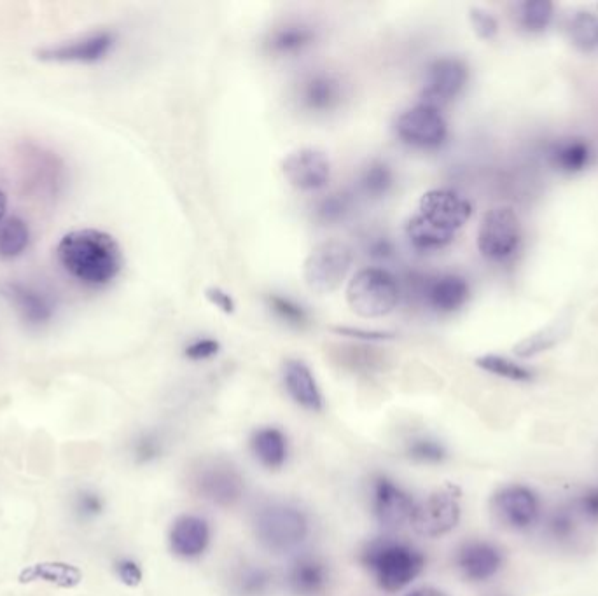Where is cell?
I'll return each instance as SVG.
<instances>
[{"instance_id": "cell-23", "label": "cell", "mask_w": 598, "mask_h": 596, "mask_svg": "<svg viewBox=\"0 0 598 596\" xmlns=\"http://www.w3.org/2000/svg\"><path fill=\"white\" fill-rule=\"evenodd\" d=\"M287 584L294 595H320L326 591L329 584V569L319 558L303 556L291 565L287 572Z\"/></svg>"}, {"instance_id": "cell-46", "label": "cell", "mask_w": 598, "mask_h": 596, "mask_svg": "<svg viewBox=\"0 0 598 596\" xmlns=\"http://www.w3.org/2000/svg\"><path fill=\"white\" fill-rule=\"evenodd\" d=\"M79 511L83 516H97L102 511V500L95 493H83L79 497Z\"/></svg>"}, {"instance_id": "cell-22", "label": "cell", "mask_w": 598, "mask_h": 596, "mask_svg": "<svg viewBox=\"0 0 598 596\" xmlns=\"http://www.w3.org/2000/svg\"><path fill=\"white\" fill-rule=\"evenodd\" d=\"M284 385L287 394L298 406L308 411H322L324 397L308 364L299 359H289L284 364Z\"/></svg>"}, {"instance_id": "cell-28", "label": "cell", "mask_w": 598, "mask_h": 596, "mask_svg": "<svg viewBox=\"0 0 598 596\" xmlns=\"http://www.w3.org/2000/svg\"><path fill=\"white\" fill-rule=\"evenodd\" d=\"M553 163L558 170L565 174H576L585 170L592 160V149L586 144L585 140L571 139L558 144L553 153H551Z\"/></svg>"}, {"instance_id": "cell-12", "label": "cell", "mask_w": 598, "mask_h": 596, "mask_svg": "<svg viewBox=\"0 0 598 596\" xmlns=\"http://www.w3.org/2000/svg\"><path fill=\"white\" fill-rule=\"evenodd\" d=\"M460 516L459 497L452 490H441L415 504L410 523L418 535L436 539L450 534L459 525Z\"/></svg>"}, {"instance_id": "cell-4", "label": "cell", "mask_w": 598, "mask_h": 596, "mask_svg": "<svg viewBox=\"0 0 598 596\" xmlns=\"http://www.w3.org/2000/svg\"><path fill=\"white\" fill-rule=\"evenodd\" d=\"M347 305L362 319H382L401 301V284L385 266H366L355 271L345 291Z\"/></svg>"}, {"instance_id": "cell-32", "label": "cell", "mask_w": 598, "mask_h": 596, "mask_svg": "<svg viewBox=\"0 0 598 596\" xmlns=\"http://www.w3.org/2000/svg\"><path fill=\"white\" fill-rule=\"evenodd\" d=\"M518 18L529 32H543L553 18V4L548 0H529L518 9Z\"/></svg>"}, {"instance_id": "cell-6", "label": "cell", "mask_w": 598, "mask_h": 596, "mask_svg": "<svg viewBox=\"0 0 598 596\" xmlns=\"http://www.w3.org/2000/svg\"><path fill=\"white\" fill-rule=\"evenodd\" d=\"M258 541L275 555L291 553L308 535V520L298 507L272 504L263 507L254 520Z\"/></svg>"}, {"instance_id": "cell-15", "label": "cell", "mask_w": 598, "mask_h": 596, "mask_svg": "<svg viewBox=\"0 0 598 596\" xmlns=\"http://www.w3.org/2000/svg\"><path fill=\"white\" fill-rule=\"evenodd\" d=\"M118 37L112 30H98L77 37L74 41L60 42L42 48L35 53L42 62L51 63H98L111 55Z\"/></svg>"}, {"instance_id": "cell-30", "label": "cell", "mask_w": 598, "mask_h": 596, "mask_svg": "<svg viewBox=\"0 0 598 596\" xmlns=\"http://www.w3.org/2000/svg\"><path fill=\"white\" fill-rule=\"evenodd\" d=\"M476 366L490 375L499 376L509 382L527 383L532 382V378H534L532 369L525 368L522 364L511 361L508 357H502V355H481L476 359Z\"/></svg>"}, {"instance_id": "cell-20", "label": "cell", "mask_w": 598, "mask_h": 596, "mask_svg": "<svg viewBox=\"0 0 598 596\" xmlns=\"http://www.w3.org/2000/svg\"><path fill=\"white\" fill-rule=\"evenodd\" d=\"M4 292L7 298L13 301L21 319L25 320L28 326L41 327L53 319L56 310L55 301L46 292L18 282L7 284Z\"/></svg>"}, {"instance_id": "cell-21", "label": "cell", "mask_w": 598, "mask_h": 596, "mask_svg": "<svg viewBox=\"0 0 598 596\" xmlns=\"http://www.w3.org/2000/svg\"><path fill=\"white\" fill-rule=\"evenodd\" d=\"M210 542L209 523L193 514H184L174 521L170 530V548L174 555L193 560L205 553Z\"/></svg>"}, {"instance_id": "cell-34", "label": "cell", "mask_w": 598, "mask_h": 596, "mask_svg": "<svg viewBox=\"0 0 598 596\" xmlns=\"http://www.w3.org/2000/svg\"><path fill=\"white\" fill-rule=\"evenodd\" d=\"M406 453L411 460L415 462H422V464H441L448 458V451L445 446L439 443L438 439H432V437H418L413 439Z\"/></svg>"}, {"instance_id": "cell-42", "label": "cell", "mask_w": 598, "mask_h": 596, "mask_svg": "<svg viewBox=\"0 0 598 596\" xmlns=\"http://www.w3.org/2000/svg\"><path fill=\"white\" fill-rule=\"evenodd\" d=\"M205 296L209 299L212 305L219 308L221 312L224 313H233L235 312V301L231 298L228 292L223 291L221 287H209L207 291H205Z\"/></svg>"}, {"instance_id": "cell-36", "label": "cell", "mask_w": 598, "mask_h": 596, "mask_svg": "<svg viewBox=\"0 0 598 596\" xmlns=\"http://www.w3.org/2000/svg\"><path fill=\"white\" fill-rule=\"evenodd\" d=\"M574 513L579 521H585L590 525H598V485H590L583 488L571 502Z\"/></svg>"}, {"instance_id": "cell-33", "label": "cell", "mask_w": 598, "mask_h": 596, "mask_svg": "<svg viewBox=\"0 0 598 596\" xmlns=\"http://www.w3.org/2000/svg\"><path fill=\"white\" fill-rule=\"evenodd\" d=\"M571 35L574 44L583 51L598 48V16L592 13H579L572 20Z\"/></svg>"}, {"instance_id": "cell-47", "label": "cell", "mask_w": 598, "mask_h": 596, "mask_svg": "<svg viewBox=\"0 0 598 596\" xmlns=\"http://www.w3.org/2000/svg\"><path fill=\"white\" fill-rule=\"evenodd\" d=\"M406 596H448L445 591L436 590V588H418V590L411 591Z\"/></svg>"}, {"instance_id": "cell-31", "label": "cell", "mask_w": 598, "mask_h": 596, "mask_svg": "<svg viewBox=\"0 0 598 596\" xmlns=\"http://www.w3.org/2000/svg\"><path fill=\"white\" fill-rule=\"evenodd\" d=\"M268 306L282 322H286L287 326L305 327L310 322V313L305 306L298 303L296 299L284 296V294H277L273 292L268 298Z\"/></svg>"}, {"instance_id": "cell-1", "label": "cell", "mask_w": 598, "mask_h": 596, "mask_svg": "<svg viewBox=\"0 0 598 596\" xmlns=\"http://www.w3.org/2000/svg\"><path fill=\"white\" fill-rule=\"evenodd\" d=\"M473 215V205L453 189H429L404 224V235L418 252H439L452 245Z\"/></svg>"}, {"instance_id": "cell-45", "label": "cell", "mask_w": 598, "mask_h": 596, "mask_svg": "<svg viewBox=\"0 0 598 596\" xmlns=\"http://www.w3.org/2000/svg\"><path fill=\"white\" fill-rule=\"evenodd\" d=\"M160 455V443L154 437H144L137 444V458L140 462H149Z\"/></svg>"}, {"instance_id": "cell-27", "label": "cell", "mask_w": 598, "mask_h": 596, "mask_svg": "<svg viewBox=\"0 0 598 596\" xmlns=\"http://www.w3.org/2000/svg\"><path fill=\"white\" fill-rule=\"evenodd\" d=\"M544 534L555 544H571L578 535L579 518L571 504L558 506L551 513L544 514Z\"/></svg>"}, {"instance_id": "cell-5", "label": "cell", "mask_w": 598, "mask_h": 596, "mask_svg": "<svg viewBox=\"0 0 598 596\" xmlns=\"http://www.w3.org/2000/svg\"><path fill=\"white\" fill-rule=\"evenodd\" d=\"M354 264V250L341 240L317 243L303 263V280L310 291L331 294L347 280Z\"/></svg>"}, {"instance_id": "cell-18", "label": "cell", "mask_w": 598, "mask_h": 596, "mask_svg": "<svg viewBox=\"0 0 598 596\" xmlns=\"http://www.w3.org/2000/svg\"><path fill=\"white\" fill-rule=\"evenodd\" d=\"M469 294L471 289L466 278L457 273H441L425 282L422 298L432 312L448 315L459 312L466 305Z\"/></svg>"}, {"instance_id": "cell-9", "label": "cell", "mask_w": 598, "mask_h": 596, "mask_svg": "<svg viewBox=\"0 0 598 596\" xmlns=\"http://www.w3.org/2000/svg\"><path fill=\"white\" fill-rule=\"evenodd\" d=\"M522 238L520 219L511 207L490 208L483 215L478 229V250L481 256L502 263L515 256Z\"/></svg>"}, {"instance_id": "cell-40", "label": "cell", "mask_w": 598, "mask_h": 596, "mask_svg": "<svg viewBox=\"0 0 598 596\" xmlns=\"http://www.w3.org/2000/svg\"><path fill=\"white\" fill-rule=\"evenodd\" d=\"M469 20H471L474 32L481 39H494L495 35H497V30H499L497 20L488 11H485V9H480V7L471 9Z\"/></svg>"}, {"instance_id": "cell-38", "label": "cell", "mask_w": 598, "mask_h": 596, "mask_svg": "<svg viewBox=\"0 0 598 596\" xmlns=\"http://www.w3.org/2000/svg\"><path fill=\"white\" fill-rule=\"evenodd\" d=\"M557 341L558 331L544 329L541 333L532 334L529 338H525L522 343H518L515 352L520 357H532V355L541 354L544 350L553 347Z\"/></svg>"}, {"instance_id": "cell-8", "label": "cell", "mask_w": 598, "mask_h": 596, "mask_svg": "<svg viewBox=\"0 0 598 596\" xmlns=\"http://www.w3.org/2000/svg\"><path fill=\"white\" fill-rule=\"evenodd\" d=\"M492 509L504 527L529 532L543 521V500L532 486L511 483L501 486L492 497Z\"/></svg>"}, {"instance_id": "cell-19", "label": "cell", "mask_w": 598, "mask_h": 596, "mask_svg": "<svg viewBox=\"0 0 598 596\" xmlns=\"http://www.w3.org/2000/svg\"><path fill=\"white\" fill-rule=\"evenodd\" d=\"M319 39L317 28L306 21H286L284 25L273 28L265 41V48L270 55L289 58L305 53Z\"/></svg>"}, {"instance_id": "cell-24", "label": "cell", "mask_w": 598, "mask_h": 596, "mask_svg": "<svg viewBox=\"0 0 598 596\" xmlns=\"http://www.w3.org/2000/svg\"><path fill=\"white\" fill-rule=\"evenodd\" d=\"M396 188V172L385 160H371L361 168L357 177V189L364 198L380 201Z\"/></svg>"}, {"instance_id": "cell-10", "label": "cell", "mask_w": 598, "mask_h": 596, "mask_svg": "<svg viewBox=\"0 0 598 596\" xmlns=\"http://www.w3.org/2000/svg\"><path fill=\"white\" fill-rule=\"evenodd\" d=\"M280 170L296 191L319 193L331 182L333 163L322 149L299 147L282 160Z\"/></svg>"}, {"instance_id": "cell-2", "label": "cell", "mask_w": 598, "mask_h": 596, "mask_svg": "<svg viewBox=\"0 0 598 596\" xmlns=\"http://www.w3.org/2000/svg\"><path fill=\"white\" fill-rule=\"evenodd\" d=\"M56 256L70 277L88 287H105L123 270L119 243L100 229L70 231L58 243Z\"/></svg>"}, {"instance_id": "cell-44", "label": "cell", "mask_w": 598, "mask_h": 596, "mask_svg": "<svg viewBox=\"0 0 598 596\" xmlns=\"http://www.w3.org/2000/svg\"><path fill=\"white\" fill-rule=\"evenodd\" d=\"M118 576L126 586H139L142 581V572H140L139 565L132 562V560H123L118 563Z\"/></svg>"}, {"instance_id": "cell-17", "label": "cell", "mask_w": 598, "mask_h": 596, "mask_svg": "<svg viewBox=\"0 0 598 596\" xmlns=\"http://www.w3.org/2000/svg\"><path fill=\"white\" fill-rule=\"evenodd\" d=\"M371 504H373L376 520L380 521L383 527L396 528L403 527L404 523H410L417 502L392 479L376 476L373 479Z\"/></svg>"}, {"instance_id": "cell-3", "label": "cell", "mask_w": 598, "mask_h": 596, "mask_svg": "<svg viewBox=\"0 0 598 596\" xmlns=\"http://www.w3.org/2000/svg\"><path fill=\"white\" fill-rule=\"evenodd\" d=\"M361 562L383 591L397 593L422 574L425 556L406 542L376 539L362 551Z\"/></svg>"}, {"instance_id": "cell-48", "label": "cell", "mask_w": 598, "mask_h": 596, "mask_svg": "<svg viewBox=\"0 0 598 596\" xmlns=\"http://www.w3.org/2000/svg\"><path fill=\"white\" fill-rule=\"evenodd\" d=\"M7 212V196L2 189H0V222L6 219Z\"/></svg>"}, {"instance_id": "cell-41", "label": "cell", "mask_w": 598, "mask_h": 596, "mask_svg": "<svg viewBox=\"0 0 598 596\" xmlns=\"http://www.w3.org/2000/svg\"><path fill=\"white\" fill-rule=\"evenodd\" d=\"M366 252H368V256L373 257L376 261H387V259L394 256V243H392L389 236H371V238H368Z\"/></svg>"}, {"instance_id": "cell-11", "label": "cell", "mask_w": 598, "mask_h": 596, "mask_svg": "<svg viewBox=\"0 0 598 596\" xmlns=\"http://www.w3.org/2000/svg\"><path fill=\"white\" fill-rule=\"evenodd\" d=\"M469 81L466 62L457 56H441L427 67L420 102L445 107L459 97Z\"/></svg>"}, {"instance_id": "cell-29", "label": "cell", "mask_w": 598, "mask_h": 596, "mask_svg": "<svg viewBox=\"0 0 598 596\" xmlns=\"http://www.w3.org/2000/svg\"><path fill=\"white\" fill-rule=\"evenodd\" d=\"M354 210V198L345 193H329L317 200L313 205V219L322 226H334L340 222L347 221L348 215Z\"/></svg>"}, {"instance_id": "cell-25", "label": "cell", "mask_w": 598, "mask_h": 596, "mask_svg": "<svg viewBox=\"0 0 598 596\" xmlns=\"http://www.w3.org/2000/svg\"><path fill=\"white\" fill-rule=\"evenodd\" d=\"M251 448L259 464L268 469H280L287 460V437L277 427H263L251 437Z\"/></svg>"}, {"instance_id": "cell-39", "label": "cell", "mask_w": 598, "mask_h": 596, "mask_svg": "<svg viewBox=\"0 0 598 596\" xmlns=\"http://www.w3.org/2000/svg\"><path fill=\"white\" fill-rule=\"evenodd\" d=\"M219 350H221V343L216 338L202 336V338L189 341L186 348H184V357L193 362L209 361V359L219 354Z\"/></svg>"}, {"instance_id": "cell-13", "label": "cell", "mask_w": 598, "mask_h": 596, "mask_svg": "<svg viewBox=\"0 0 598 596\" xmlns=\"http://www.w3.org/2000/svg\"><path fill=\"white\" fill-rule=\"evenodd\" d=\"M347 90L345 83L331 70H312L296 84V102L301 111L324 116L340 109Z\"/></svg>"}, {"instance_id": "cell-43", "label": "cell", "mask_w": 598, "mask_h": 596, "mask_svg": "<svg viewBox=\"0 0 598 596\" xmlns=\"http://www.w3.org/2000/svg\"><path fill=\"white\" fill-rule=\"evenodd\" d=\"M336 333L343 334V336H350V338H357V340L364 341H385L392 340V334L380 333V331H366V329H359V327H338L334 329Z\"/></svg>"}, {"instance_id": "cell-35", "label": "cell", "mask_w": 598, "mask_h": 596, "mask_svg": "<svg viewBox=\"0 0 598 596\" xmlns=\"http://www.w3.org/2000/svg\"><path fill=\"white\" fill-rule=\"evenodd\" d=\"M27 574V572H25ZM28 579L42 577L49 583H58L62 586H74L81 579V572L70 565H37L32 572H28Z\"/></svg>"}, {"instance_id": "cell-16", "label": "cell", "mask_w": 598, "mask_h": 596, "mask_svg": "<svg viewBox=\"0 0 598 596\" xmlns=\"http://www.w3.org/2000/svg\"><path fill=\"white\" fill-rule=\"evenodd\" d=\"M504 553L494 542H464L455 555V565L460 576L469 583L492 581L504 569Z\"/></svg>"}, {"instance_id": "cell-26", "label": "cell", "mask_w": 598, "mask_h": 596, "mask_svg": "<svg viewBox=\"0 0 598 596\" xmlns=\"http://www.w3.org/2000/svg\"><path fill=\"white\" fill-rule=\"evenodd\" d=\"M30 228L18 215L0 222V259H16L27 252L30 245Z\"/></svg>"}, {"instance_id": "cell-37", "label": "cell", "mask_w": 598, "mask_h": 596, "mask_svg": "<svg viewBox=\"0 0 598 596\" xmlns=\"http://www.w3.org/2000/svg\"><path fill=\"white\" fill-rule=\"evenodd\" d=\"M272 583L270 574L263 569H245L238 574L237 590L242 596L263 595Z\"/></svg>"}, {"instance_id": "cell-7", "label": "cell", "mask_w": 598, "mask_h": 596, "mask_svg": "<svg viewBox=\"0 0 598 596\" xmlns=\"http://www.w3.org/2000/svg\"><path fill=\"white\" fill-rule=\"evenodd\" d=\"M394 133L404 146L418 151H436L445 146L450 130L439 107L417 102L397 114Z\"/></svg>"}, {"instance_id": "cell-14", "label": "cell", "mask_w": 598, "mask_h": 596, "mask_svg": "<svg viewBox=\"0 0 598 596\" xmlns=\"http://www.w3.org/2000/svg\"><path fill=\"white\" fill-rule=\"evenodd\" d=\"M193 486L202 499L217 506H233L244 495V478L223 460H210L200 465L193 476Z\"/></svg>"}]
</instances>
